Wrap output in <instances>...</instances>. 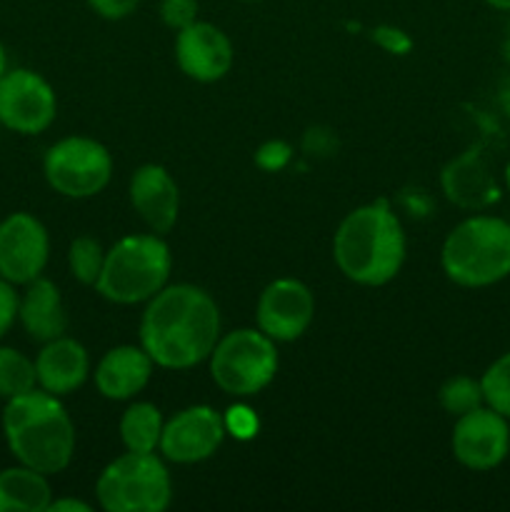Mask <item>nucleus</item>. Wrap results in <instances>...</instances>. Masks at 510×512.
<instances>
[{"mask_svg": "<svg viewBox=\"0 0 510 512\" xmlns=\"http://www.w3.org/2000/svg\"><path fill=\"white\" fill-rule=\"evenodd\" d=\"M138 333L155 368L190 370L205 363L220 340V308L198 285H165L145 305Z\"/></svg>", "mask_w": 510, "mask_h": 512, "instance_id": "1", "label": "nucleus"}, {"mask_svg": "<svg viewBox=\"0 0 510 512\" xmlns=\"http://www.w3.org/2000/svg\"><path fill=\"white\" fill-rule=\"evenodd\" d=\"M405 230L388 200L350 210L333 235V260L343 278L363 288H383L405 263Z\"/></svg>", "mask_w": 510, "mask_h": 512, "instance_id": "2", "label": "nucleus"}, {"mask_svg": "<svg viewBox=\"0 0 510 512\" xmlns=\"http://www.w3.org/2000/svg\"><path fill=\"white\" fill-rule=\"evenodd\" d=\"M0 425L5 445L20 465L50 478L63 473L73 460L75 423L58 395L33 388L5 400Z\"/></svg>", "mask_w": 510, "mask_h": 512, "instance_id": "3", "label": "nucleus"}, {"mask_svg": "<svg viewBox=\"0 0 510 512\" xmlns=\"http://www.w3.org/2000/svg\"><path fill=\"white\" fill-rule=\"evenodd\" d=\"M440 268L460 288L498 285L510 275V220L485 213L460 220L443 240Z\"/></svg>", "mask_w": 510, "mask_h": 512, "instance_id": "4", "label": "nucleus"}, {"mask_svg": "<svg viewBox=\"0 0 510 512\" xmlns=\"http://www.w3.org/2000/svg\"><path fill=\"white\" fill-rule=\"evenodd\" d=\"M173 253L163 235L135 233L105 250L103 273L95 290L113 305H140L168 285Z\"/></svg>", "mask_w": 510, "mask_h": 512, "instance_id": "5", "label": "nucleus"}, {"mask_svg": "<svg viewBox=\"0 0 510 512\" xmlns=\"http://www.w3.org/2000/svg\"><path fill=\"white\" fill-rule=\"evenodd\" d=\"M95 498L108 512H163L173 503V480L160 455L125 450L98 475Z\"/></svg>", "mask_w": 510, "mask_h": 512, "instance_id": "6", "label": "nucleus"}, {"mask_svg": "<svg viewBox=\"0 0 510 512\" xmlns=\"http://www.w3.org/2000/svg\"><path fill=\"white\" fill-rule=\"evenodd\" d=\"M210 378L233 398H253L273 383L278 373V343L258 328H238L220 335L208 358Z\"/></svg>", "mask_w": 510, "mask_h": 512, "instance_id": "7", "label": "nucleus"}, {"mask_svg": "<svg viewBox=\"0 0 510 512\" xmlns=\"http://www.w3.org/2000/svg\"><path fill=\"white\" fill-rule=\"evenodd\" d=\"M45 183L70 200H88L103 193L113 180V155L100 140L68 135L45 150Z\"/></svg>", "mask_w": 510, "mask_h": 512, "instance_id": "8", "label": "nucleus"}, {"mask_svg": "<svg viewBox=\"0 0 510 512\" xmlns=\"http://www.w3.org/2000/svg\"><path fill=\"white\" fill-rule=\"evenodd\" d=\"M58 95L33 68H8L0 78V125L18 135H40L55 123Z\"/></svg>", "mask_w": 510, "mask_h": 512, "instance_id": "9", "label": "nucleus"}, {"mask_svg": "<svg viewBox=\"0 0 510 512\" xmlns=\"http://www.w3.org/2000/svg\"><path fill=\"white\" fill-rule=\"evenodd\" d=\"M50 260V235L43 220L15 210L0 220V278L15 288L33 283Z\"/></svg>", "mask_w": 510, "mask_h": 512, "instance_id": "10", "label": "nucleus"}, {"mask_svg": "<svg viewBox=\"0 0 510 512\" xmlns=\"http://www.w3.org/2000/svg\"><path fill=\"white\" fill-rule=\"evenodd\" d=\"M453 458L473 473H488L510 455V420L488 405L455 418L450 435Z\"/></svg>", "mask_w": 510, "mask_h": 512, "instance_id": "11", "label": "nucleus"}, {"mask_svg": "<svg viewBox=\"0 0 510 512\" xmlns=\"http://www.w3.org/2000/svg\"><path fill=\"white\" fill-rule=\"evenodd\" d=\"M225 418L210 405H190L165 420L158 453L175 465H195L213 458L223 445Z\"/></svg>", "mask_w": 510, "mask_h": 512, "instance_id": "12", "label": "nucleus"}, {"mask_svg": "<svg viewBox=\"0 0 510 512\" xmlns=\"http://www.w3.org/2000/svg\"><path fill=\"white\" fill-rule=\"evenodd\" d=\"M315 320V295L303 280L278 278L268 283L255 305V325L275 343H295Z\"/></svg>", "mask_w": 510, "mask_h": 512, "instance_id": "13", "label": "nucleus"}, {"mask_svg": "<svg viewBox=\"0 0 510 512\" xmlns=\"http://www.w3.org/2000/svg\"><path fill=\"white\" fill-rule=\"evenodd\" d=\"M175 63L195 83H218L235 63L228 33L208 20H195L175 33Z\"/></svg>", "mask_w": 510, "mask_h": 512, "instance_id": "14", "label": "nucleus"}, {"mask_svg": "<svg viewBox=\"0 0 510 512\" xmlns=\"http://www.w3.org/2000/svg\"><path fill=\"white\" fill-rule=\"evenodd\" d=\"M128 198L150 233L165 235L178 223L180 188L163 165L145 163L135 168L128 183Z\"/></svg>", "mask_w": 510, "mask_h": 512, "instance_id": "15", "label": "nucleus"}, {"mask_svg": "<svg viewBox=\"0 0 510 512\" xmlns=\"http://www.w3.org/2000/svg\"><path fill=\"white\" fill-rule=\"evenodd\" d=\"M443 195L460 210L480 213L498 203L500 185L478 145L455 155L440 173Z\"/></svg>", "mask_w": 510, "mask_h": 512, "instance_id": "16", "label": "nucleus"}, {"mask_svg": "<svg viewBox=\"0 0 510 512\" xmlns=\"http://www.w3.org/2000/svg\"><path fill=\"white\" fill-rule=\"evenodd\" d=\"M153 368V358L143 345H115L95 365V388L105 400L128 403L148 388Z\"/></svg>", "mask_w": 510, "mask_h": 512, "instance_id": "17", "label": "nucleus"}, {"mask_svg": "<svg viewBox=\"0 0 510 512\" xmlns=\"http://www.w3.org/2000/svg\"><path fill=\"white\" fill-rule=\"evenodd\" d=\"M35 380L45 393L68 398L85 385L90 375V355L80 340L60 335L40 345L35 355Z\"/></svg>", "mask_w": 510, "mask_h": 512, "instance_id": "18", "label": "nucleus"}, {"mask_svg": "<svg viewBox=\"0 0 510 512\" xmlns=\"http://www.w3.org/2000/svg\"><path fill=\"white\" fill-rule=\"evenodd\" d=\"M18 323L25 335L40 345L65 335L68 310L63 293L53 280L40 275L33 283L23 285V293H18Z\"/></svg>", "mask_w": 510, "mask_h": 512, "instance_id": "19", "label": "nucleus"}, {"mask_svg": "<svg viewBox=\"0 0 510 512\" xmlns=\"http://www.w3.org/2000/svg\"><path fill=\"white\" fill-rule=\"evenodd\" d=\"M50 500L48 475L20 463L0 470V512H45Z\"/></svg>", "mask_w": 510, "mask_h": 512, "instance_id": "20", "label": "nucleus"}, {"mask_svg": "<svg viewBox=\"0 0 510 512\" xmlns=\"http://www.w3.org/2000/svg\"><path fill=\"white\" fill-rule=\"evenodd\" d=\"M163 413L153 403H130L120 415V440L133 453H155L163 435Z\"/></svg>", "mask_w": 510, "mask_h": 512, "instance_id": "21", "label": "nucleus"}, {"mask_svg": "<svg viewBox=\"0 0 510 512\" xmlns=\"http://www.w3.org/2000/svg\"><path fill=\"white\" fill-rule=\"evenodd\" d=\"M38 388L35 380V360L23 350L0 343V400H10L28 390Z\"/></svg>", "mask_w": 510, "mask_h": 512, "instance_id": "22", "label": "nucleus"}, {"mask_svg": "<svg viewBox=\"0 0 510 512\" xmlns=\"http://www.w3.org/2000/svg\"><path fill=\"white\" fill-rule=\"evenodd\" d=\"M105 263V248L100 240L90 238V235H78L68 248V270L80 285L85 288H95L100 273H103Z\"/></svg>", "mask_w": 510, "mask_h": 512, "instance_id": "23", "label": "nucleus"}, {"mask_svg": "<svg viewBox=\"0 0 510 512\" xmlns=\"http://www.w3.org/2000/svg\"><path fill=\"white\" fill-rule=\"evenodd\" d=\"M438 403L453 418L470 413V410L485 405L483 388H480V378H470V375H453L445 380L438 390Z\"/></svg>", "mask_w": 510, "mask_h": 512, "instance_id": "24", "label": "nucleus"}, {"mask_svg": "<svg viewBox=\"0 0 510 512\" xmlns=\"http://www.w3.org/2000/svg\"><path fill=\"white\" fill-rule=\"evenodd\" d=\"M480 388L485 405L510 420V350L485 368L480 375Z\"/></svg>", "mask_w": 510, "mask_h": 512, "instance_id": "25", "label": "nucleus"}, {"mask_svg": "<svg viewBox=\"0 0 510 512\" xmlns=\"http://www.w3.org/2000/svg\"><path fill=\"white\" fill-rule=\"evenodd\" d=\"M198 10H200L198 0H160L158 13L165 28L178 33V30L188 28L190 23L198 20Z\"/></svg>", "mask_w": 510, "mask_h": 512, "instance_id": "26", "label": "nucleus"}, {"mask_svg": "<svg viewBox=\"0 0 510 512\" xmlns=\"http://www.w3.org/2000/svg\"><path fill=\"white\" fill-rule=\"evenodd\" d=\"M370 38H373L375 45H380V48L390 55H408L410 50H413V38H410L403 28H398V25H378V28H373V35H370Z\"/></svg>", "mask_w": 510, "mask_h": 512, "instance_id": "27", "label": "nucleus"}, {"mask_svg": "<svg viewBox=\"0 0 510 512\" xmlns=\"http://www.w3.org/2000/svg\"><path fill=\"white\" fill-rule=\"evenodd\" d=\"M223 418L225 430H228L230 435H235L238 440H250L258 435V415H255L248 405H235V408H230L228 415H223Z\"/></svg>", "mask_w": 510, "mask_h": 512, "instance_id": "28", "label": "nucleus"}, {"mask_svg": "<svg viewBox=\"0 0 510 512\" xmlns=\"http://www.w3.org/2000/svg\"><path fill=\"white\" fill-rule=\"evenodd\" d=\"M290 158H293V148H290L285 140H268V143L260 145L258 153H255V163H258V168L268 170V173H278V170H283L285 165L290 163Z\"/></svg>", "mask_w": 510, "mask_h": 512, "instance_id": "29", "label": "nucleus"}, {"mask_svg": "<svg viewBox=\"0 0 510 512\" xmlns=\"http://www.w3.org/2000/svg\"><path fill=\"white\" fill-rule=\"evenodd\" d=\"M85 3H88V8L93 10L98 18L118 23V20L130 18V15L138 10L140 0H85Z\"/></svg>", "mask_w": 510, "mask_h": 512, "instance_id": "30", "label": "nucleus"}, {"mask_svg": "<svg viewBox=\"0 0 510 512\" xmlns=\"http://www.w3.org/2000/svg\"><path fill=\"white\" fill-rule=\"evenodd\" d=\"M18 320V290L8 280L0 278V343Z\"/></svg>", "mask_w": 510, "mask_h": 512, "instance_id": "31", "label": "nucleus"}, {"mask_svg": "<svg viewBox=\"0 0 510 512\" xmlns=\"http://www.w3.org/2000/svg\"><path fill=\"white\" fill-rule=\"evenodd\" d=\"M88 503H83V500H75V498H53L50 500L48 510L45 512H90Z\"/></svg>", "mask_w": 510, "mask_h": 512, "instance_id": "32", "label": "nucleus"}, {"mask_svg": "<svg viewBox=\"0 0 510 512\" xmlns=\"http://www.w3.org/2000/svg\"><path fill=\"white\" fill-rule=\"evenodd\" d=\"M498 105L503 110L505 118H510V75L503 80V85L498 88Z\"/></svg>", "mask_w": 510, "mask_h": 512, "instance_id": "33", "label": "nucleus"}, {"mask_svg": "<svg viewBox=\"0 0 510 512\" xmlns=\"http://www.w3.org/2000/svg\"><path fill=\"white\" fill-rule=\"evenodd\" d=\"M503 60L510 65V20H508V28H505V38H503Z\"/></svg>", "mask_w": 510, "mask_h": 512, "instance_id": "34", "label": "nucleus"}, {"mask_svg": "<svg viewBox=\"0 0 510 512\" xmlns=\"http://www.w3.org/2000/svg\"><path fill=\"white\" fill-rule=\"evenodd\" d=\"M485 3H488L490 8L503 10V13H510V0H485Z\"/></svg>", "mask_w": 510, "mask_h": 512, "instance_id": "35", "label": "nucleus"}, {"mask_svg": "<svg viewBox=\"0 0 510 512\" xmlns=\"http://www.w3.org/2000/svg\"><path fill=\"white\" fill-rule=\"evenodd\" d=\"M5 70H8V53H5L3 40H0V78H3Z\"/></svg>", "mask_w": 510, "mask_h": 512, "instance_id": "36", "label": "nucleus"}, {"mask_svg": "<svg viewBox=\"0 0 510 512\" xmlns=\"http://www.w3.org/2000/svg\"><path fill=\"white\" fill-rule=\"evenodd\" d=\"M503 180H505V188L510 190V160H508V165H505V170H503Z\"/></svg>", "mask_w": 510, "mask_h": 512, "instance_id": "37", "label": "nucleus"}, {"mask_svg": "<svg viewBox=\"0 0 510 512\" xmlns=\"http://www.w3.org/2000/svg\"><path fill=\"white\" fill-rule=\"evenodd\" d=\"M240 3H263V0H240Z\"/></svg>", "mask_w": 510, "mask_h": 512, "instance_id": "38", "label": "nucleus"}]
</instances>
